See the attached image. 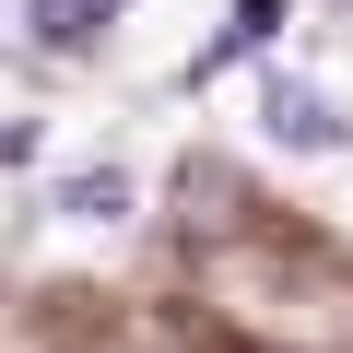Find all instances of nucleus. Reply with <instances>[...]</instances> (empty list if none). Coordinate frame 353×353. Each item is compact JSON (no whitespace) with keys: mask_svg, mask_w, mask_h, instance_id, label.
Returning <instances> with one entry per match:
<instances>
[{"mask_svg":"<svg viewBox=\"0 0 353 353\" xmlns=\"http://www.w3.org/2000/svg\"><path fill=\"white\" fill-rule=\"evenodd\" d=\"M283 24H294V0H236V12H224V36H212V48L189 59V83H212V71H236V59H259V48L283 36Z\"/></svg>","mask_w":353,"mask_h":353,"instance_id":"obj_4","label":"nucleus"},{"mask_svg":"<svg viewBox=\"0 0 353 353\" xmlns=\"http://www.w3.org/2000/svg\"><path fill=\"white\" fill-rule=\"evenodd\" d=\"M130 201H141V176H130V165H71L48 212H59V224H130Z\"/></svg>","mask_w":353,"mask_h":353,"instance_id":"obj_3","label":"nucleus"},{"mask_svg":"<svg viewBox=\"0 0 353 353\" xmlns=\"http://www.w3.org/2000/svg\"><path fill=\"white\" fill-rule=\"evenodd\" d=\"M259 130H271L283 153H330V141H341V106H330L318 83H294V71H283V83L259 94Z\"/></svg>","mask_w":353,"mask_h":353,"instance_id":"obj_1","label":"nucleus"},{"mask_svg":"<svg viewBox=\"0 0 353 353\" xmlns=\"http://www.w3.org/2000/svg\"><path fill=\"white\" fill-rule=\"evenodd\" d=\"M118 12H130V0H24V36H36L48 59H83Z\"/></svg>","mask_w":353,"mask_h":353,"instance_id":"obj_2","label":"nucleus"}]
</instances>
